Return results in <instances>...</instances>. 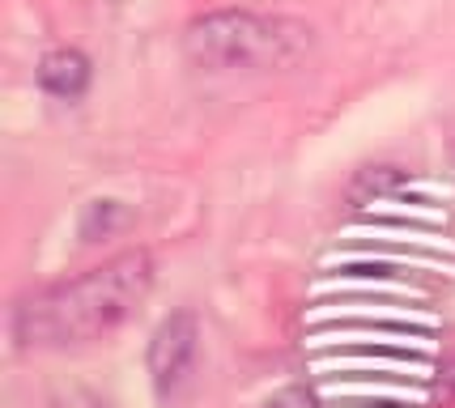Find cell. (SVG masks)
<instances>
[{"instance_id": "obj_2", "label": "cell", "mask_w": 455, "mask_h": 408, "mask_svg": "<svg viewBox=\"0 0 455 408\" xmlns=\"http://www.w3.org/2000/svg\"><path fill=\"white\" fill-rule=\"evenodd\" d=\"M315 30L307 21L251 13V9H213L192 18L183 30V52L209 73H264L294 68L311 52Z\"/></svg>"}, {"instance_id": "obj_3", "label": "cell", "mask_w": 455, "mask_h": 408, "mask_svg": "<svg viewBox=\"0 0 455 408\" xmlns=\"http://www.w3.org/2000/svg\"><path fill=\"white\" fill-rule=\"evenodd\" d=\"M196 349H200V324L192 311H171L154 328L149 353H145V370H149V383H154L158 396H171L183 383V374L196 362Z\"/></svg>"}, {"instance_id": "obj_5", "label": "cell", "mask_w": 455, "mask_h": 408, "mask_svg": "<svg viewBox=\"0 0 455 408\" xmlns=\"http://www.w3.org/2000/svg\"><path fill=\"white\" fill-rule=\"evenodd\" d=\"M124 213H119V200H94L90 209H85V221H81V234H85V243H99L107 234L116 230Z\"/></svg>"}, {"instance_id": "obj_7", "label": "cell", "mask_w": 455, "mask_h": 408, "mask_svg": "<svg viewBox=\"0 0 455 408\" xmlns=\"http://www.w3.org/2000/svg\"><path fill=\"white\" fill-rule=\"evenodd\" d=\"M264 408H319V400H315V391H307V388H285Z\"/></svg>"}, {"instance_id": "obj_6", "label": "cell", "mask_w": 455, "mask_h": 408, "mask_svg": "<svg viewBox=\"0 0 455 408\" xmlns=\"http://www.w3.org/2000/svg\"><path fill=\"white\" fill-rule=\"evenodd\" d=\"M52 408H111V400L90 388H64L52 396Z\"/></svg>"}, {"instance_id": "obj_1", "label": "cell", "mask_w": 455, "mask_h": 408, "mask_svg": "<svg viewBox=\"0 0 455 408\" xmlns=\"http://www.w3.org/2000/svg\"><path fill=\"white\" fill-rule=\"evenodd\" d=\"M154 290V255L124 252L107 264L26 293L13 307L18 349H68L116 332Z\"/></svg>"}, {"instance_id": "obj_4", "label": "cell", "mask_w": 455, "mask_h": 408, "mask_svg": "<svg viewBox=\"0 0 455 408\" xmlns=\"http://www.w3.org/2000/svg\"><path fill=\"white\" fill-rule=\"evenodd\" d=\"M94 81V64L77 47H56L39 60V85L43 94L60 98V102H77Z\"/></svg>"}]
</instances>
